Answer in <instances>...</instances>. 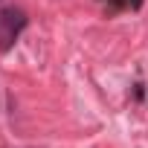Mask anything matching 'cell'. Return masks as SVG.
<instances>
[{
	"instance_id": "6da1fadb",
	"label": "cell",
	"mask_w": 148,
	"mask_h": 148,
	"mask_svg": "<svg viewBox=\"0 0 148 148\" xmlns=\"http://www.w3.org/2000/svg\"><path fill=\"white\" fill-rule=\"evenodd\" d=\"M26 26V15L21 9H6L0 15V49H9Z\"/></svg>"
}]
</instances>
